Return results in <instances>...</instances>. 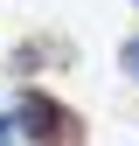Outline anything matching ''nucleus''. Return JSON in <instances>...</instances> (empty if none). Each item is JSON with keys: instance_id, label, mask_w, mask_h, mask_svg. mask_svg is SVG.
I'll return each instance as SVG.
<instances>
[{"instance_id": "nucleus-2", "label": "nucleus", "mask_w": 139, "mask_h": 146, "mask_svg": "<svg viewBox=\"0 0 139 146\" xmlns=\"http://www.w3.org/2000/svg\"><path fill=\"white\" fill-rule=\"evenodd\" d=\"M42 63H70V42H28V49H14V70H42Z\"/></svg>"}, {"instance_id": "nucleus-4", "label": "nucleus", "mask_w": 139, "mask_h": 146, "mask_svg": "<svg viewBox=\"0 0 139 146\" xmlns=\"http://www.w3.org/2000/svg\"><path fill=\"white\" fill-rule=\"evenodd\" d=\"M132 7H139V0H132Z\"/></svg>"}, {"instance_id": "nucleus-1", "label": "nucleus", "mask_w": 139, "mask_h": 146, "mask_svg": "<svg viewBox=\"0 0 139 146\" xmlns=\"http://www.w3.org/2000/svg\"><path fill=\"white\" fill-rule=\"evenodd\" d=\"M0 139H83V118L49 90H21L14 111H0Z\"/></svg>"}, {"instance_id": "nucleus-3", "label": "nucleus", "mask_w": 139, "mask_h": 146, "mask_svg": "<svg viewBox=\"0 0 139 146\" xmlns=\"http://www.w3.org/2000/svg\"><path fill=\"white\" fill-rule=\"evenodd\" d=\"M118 63H125V77L139 84V35H125V49H118Z\"/></svg>"}]
</instances>
